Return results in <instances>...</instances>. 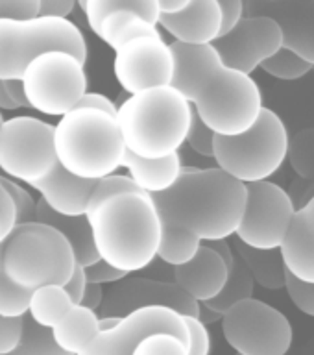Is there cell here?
I'll return each instance as SVG.
<instances>
[{
    "mask_svg": "<svg viewBox=\"0 0 314 355\" xmlns=\"http://www.w3.org/2000/svg\"><path fill=\"white\" fill-rule=\"evenodd\" d=\"M290 150L287 126L276 111L265 107L252 130L237 137H215L216 166L237 182H268L276 174Z\"/></svg>",
    "mask_w": 314,
    "mask_h": 355,
    "instance_id": "52a82bcc",
    "label": "cell"
},
{
    "mask_svg": "<svg viewBox=\"0 0 314 355\" xmlns=\"http://www.w3.org/2000/svg\"><path fill=\"white\" fill-rule=\"evenodd\" d=\"M202 244L204 243L187 230L163 224V239H161L157 259H161L172 268L187 265L189 261L196 257Z\"/></svg>",
    "mask_w": 314,
    "mask_h": 355,
    "instance_id": "f546056e",
    "label": "cell"
},
{
    "mask_svg": "<svg viewBox=\"0 0 314 355\" xmlns=\"http://www.w3.org/2000/svg\"><path fill=\"white\" fill-rule=\"evenodd\" d=\"M11 355H71L63 352L54 340V333L49 327L39 326L30 315L24 316V335L19 348Z\"/></svg>",
    "mask_w": 314,
    "mask_h": 355,
    "instance_id": "4dcf8cb0",
    "label": "cell"
},
{
    "mask_svg": "<svg viewBox=\"0 0 314 355\" xmlns=\"http://www.w3.org/2000/svg\"><path fill=\"white\" fill-rule=\"evenodd\" d=\"M285 44L281 26L266 15H246L232 33L213 43L222 63L250 74L276 55Z\"/></svg>",
    "mask_w": 314,
    "mask_h": 355,
    "instance_id": "e0dca14e",
    "label": "cell"
},
{
    "mask_svg": "<svg viewBox=\"0 0 314 355\" xmlns=\"http://www.w3.org/2000/svg\"><path fill=\"white\" fill-rule=\"evenodd\" d=\"M218 2H220L222 10L220 37H224L227 33H232L241 24L244 17H246V4H244L243 0H218Z\"/></svg>",
    "mask_w": 314,
    "mask_h": 355,
    "instance_id": "7bdbcfd3",
    "label": "cell"
},
{
    "mask_svg": "<svg viewBox=\"0 0 314 355\" xmlns=\"http://www.w3.org/2000/svg\"><path fill=\"white\" fill-rule=\"evenodd\" d=\"M39 17V0H0V19Z\"/></svg>",
    "mask_w": 314,
    "mask_h": 355,
    "instance_id": "f6af8a7d",
    "label": "cell"
},
{
    "mask_svg": "<svg viewBox=\"0 0 314 355\" xmlns=\"http://www.w3.org/2000/svg\"><path fill=\"white\" fill-rule=\"evenodd\" d=\"M35 222H41V224H46V226L58 230L69 241V244L74 250V255H76L78 265H82L83 268L100 261L98 250L94 246L93 230H91L87 216L58 215L54 209H50L49 205L39 198Z\"/></svg>",
    "mask_w": 314,
    "mask_h": 355,
    "instance_id": "cb8c5ba5",
    "label": "cell"
},
{
    "mask_svg": "<svg viewBox=\"0 0 314 355\" xmlns=\"http://www.w3.org/2000/svg\"><path fill=\"white\" fill-rule=\"evenodd\" d=\"M89 28L110 49L143 35H161L157 0H78Z\"/></svg>",
    "mask_w": 314,
    "mask_h": 355,
    "instance_id": "4fadbf2b",
    "label": "cell"
},
{
    "mask_svg": "<svg viewBox=\"0 0 314 355\" xmlns=\"http://www.w3.org/2000/svg\"><path fill=\"white\" fill-rule=\"evenodd\" d=\"M6 191L10 193L13 204L17 209V226L19 224H32L35 222V211H37V202L32 198V194L26 189L19 185L15 180H10L8 176H2Z\"/></svg>",
    "mask_w": 314,
    "mask_h": 355,
    "instance_id": "e575fe53",
    "label": "cell"
},
{
    "mask_svg": "<svg viewBox=\"0 0 314 355\" xmlns=\"http://www.w3.org/2000/svg\"><path fill=\"white\" fill-rule=\"evenodd\" d=\"M204 244H207L211 250H215L216 254L220 255L222 259H224V263L227 265V268L232 270V266L235 265L237 255H235V252H233L232 246H229V243H227V241H213V243H204Z\"/></svg>",
    "mask_w": 314,
    "mask_h": 355,
    "instance_id": "f907efd6",
    "label": "cell"
},
{
    "mask_svg": "<svg viewBox=\"0 0 314 355\" xmlns=\"http://www.w3.org/2000/svg\"><path fill=\"white\" fill-rule=\"evenodd\" d=\"M85 276H87L89 283H96V285H115V283L122 282L124 277H128V272H122L115 266H111L110 263H105L104 259L96 261L94 265L85 268Z\"/></svg>",
    "mask_w": 314,
    "mask_h": 355,
    "instance_id": "b9f144b4",
    "label": "cell"
},
{
    "mask_svg": "<svg viewBox=\"0 0 314 355\" xmlns=\"http://www.w3.org/2000/svg\"><path fill=\"white\" fill-rule=\"evenodd\" d=\"M246 191V211L235 233L238 243L257 250H279L298 213L293 196L270 180L250 183Z\"/></svg>",
    "mask_w": 314,
    "mask_h": 355,
    "instance_id": "7c38bea8",
    "label": "cell"
},
{
    "mask_svg": "<svg viewBox=\"0 0 314 355\" xmlns=\"http://www.w3.org/2000/svg\"><path fill=\"white\" fill-rule=\"evenodd\" d=\"M98 182L82 180L63 166H58L46 180L32 185L41 194V200L63 216H85Z\"/></svg>",
    "mask_w": 314,
    "mask_h": 355,
    "instance_id": "7402d4cb",
    "label": "cell"
},
{
    "mask_svg": "<svg viewBox=\"0 0 314 355\" xmlns=\"http://www.w3.org/2000/svg\"><path fill=\"white\" fill-rule=\"evenodd\" d=\"M133 355H189L187 346L171 335H154L146 338Z\"/></svg>",
    "mask_w": 314,
    "mask_h": 355,
    "instance_id": "8d00e7d4",
    "label": "cell"
},
{
    "mask_svg": "<svg viewBox=\"0 0 314 355\" xmlns=\"http://www.w3.org/2000/svg\"><path fill=\"white\" fill-rule=\"evenodd\" d=\"M220 324L226 343L238 355H287L293 346L287 316L257 298L235 305Z\"/></svg>",
    "mask_w": 314,
    "mask_h": 355,
    "instance_id": "8fae6325",
    "label": "cell"
},
{
    "mask_svg": "<svg viewBox=\"0 0 314 355\" xmlns=\"http://www.w3.org/2000/svg\"><path fill=\"white\" fill-rule=\"evenodd\" d=\"M154 335H171L185 346L189 344L187 324L180 313L168 307H146L121 318L110 331H100L94 343L80 355H133Z\"/></svg>",
    "mask_w": 314,
    "mask_h": 355,
    "instance_id": "9a60e30c",
    "label": "cell"
},
{
    "mask_svg": "<svg viewBox=\"0 0 314 355\" xmlns=\"http://www.w3.org/2000/svg\"><path fill=\"white\" fill-rule=\"evenodd\" d=\"M54 340L63 352L80 355L100 335V316L83 305H74L69 315L52 329Z\"/></svg>",
    "mask_w": 314,
    "mask_h": 355,
    "instance_id": "d4e9b609",
    "label": "cell"
},
{
    "mask_svg": "<svg viewBox=\"0 0 314 355\" xmlns=\"http://www.w3.org/2000/svg\"><path fill=\"white\" fill-rule=\"evenodd\" d=\"M85 63L69 52H46L22 76L28 105L50 116H65L89 93Z\"/></svg>",
    "mask_w": 314,
    "mask_h": 355,
    "instance_id": "30bf717a",
    "label": "cell"
},
{
    "mask_svg": "<svg viewBox=\"0 0 314 355\" xmlns=\"http://www.w3.org/2000/svg\"><path fill=\"white\" fill-rule=\"evenodd\" d=\"M54 146L65 171L91 182L113 176L128 152L116 116L89 107H76L61 116Z\"/></svg>",
    "mask_w": 314,
    "mask_h": 355,
    "instance_id": "277c9868",
    "label": "cell"
},
{
    "mask_svg": "<svg viewBox=\"0 0 314 355\" xmlns=\"http://www.w3.org/2000/svg\"><path fill=\"white\" fill-rule=\"evenodd\" d=\"M74 302L61 285H44V287L35 288L30 298V307L28 315L32 316L33 322L39 326L54 329L63 318L74 307Z\"/></svg>",
    "mask_w": 314,
    "mask_h": 355,
    "instance_id": "83f0119b",
    "label": "cell"
},
{
    "mask_svg": "<svg viewBox=\"0 0 314 355\" xmlns=\"http://www.w3.org/2000/svg\"><path fill=\"white\" fill-rule=\"evenodd\" d=\"M28 105L22 80H0V110H21Z\"/></svg>",
    "mask_w": 314,
    "mask_h": 355,
    "instance_id": "60d3db41",
    "label": "cell"
},
{
    "mask_svg": "<svg viewBox=\"0 0 314 355\" xmlns=\"http://www.w3.org/2000/svg\"><path fill=\"white\" fill-rule=\"evenodd\" d=\"M146 307H168L182 316L200 315V302L189 296L180 285L165 279L154 277L130 276L122 282L111 285L105 293L104 304L100 307V316H124L132 315L133 311Z\"/></svg>",
    "mask_w": 314,
    "mask_h": 355,
    "instance_id": "2e32d148",
    "label": "cell"
},
{
    "mask_svg": "<svg viewBox=\"0 0 314 355\" xmlns=\"http://www.w3.org/2000/svg\"><path fill=\"white\" fill-rule=\"evenodd\" d=\"M76 4L74 0H39V17L69 19Z\"/></svg>",
    "mask_w": 314,
    "mask_h": 355,
    "instance_id": "bcb514c9",
    "label": "cell"
},
{
    "mask_svg": "<svg viewBox=\"0 0 314 355\" xmlns=\"http://www.w3.org/2000/svg\"><path fill=\"white\" fill-rule=\"evenodd\" d=\"M281 257L288 274L304 283H314V237L305 226L299 211L283 241Z\"/></svg>",
    "mask_w": 314,
    "mask_h": 355,
    "instance_id": "484cf974",
    "label": "cell"
},
{
    "mask_svg": "<svg viewBox=\"0 0 314 355\" xmlns=\"http://www.w3.org/2000/svg\"><path fill=\"white\" fill-rule=\"evenodd\" d=\"M261 69L270 74L272 78H277V80H299L304 78L305 74H309L313 71V65L307 63L304 58H299L298 54H294L293 50H288L283 46L276 55H272L270 60L265 61Z\"/></svg>",
    "mask_w": 314,
    "mask_h": 355,
    "instance_id": "d6a6232c",
    "label": "cell"
},
{
    "mask_svg": "<svg viewBox=\"0 0 314 355\" xmlns=\"http://www.w3.org/2000/svg\"><path fill=\"white\" fill-rule=\"evenodd\" d=\"M74 250L58 230L19 224L4 241V272L17 287L33 293L44 285H67L76 270Z\"/></svg>",
    "mask_w": 314,
    "mask_h": 355,
    "instance_id": "5b68a950",
    "label": "cell"
},
{
    "mask_svg": "<svg viewBox=\"0 0 314 355\" xmlns=\"http://www.w3.org/2000/svg\"><path fill=\"white\" fill-rule=\"evenodd\" d=\"M171 49L174 55L172 87L193 104L205 80L224 65L222 58L213 44H183L174 41Z\"/></svg>",
    "mask_w": 314,
    "mask_h": 355,
    "instance_id": "44dd1931",
    "label": "cell"
},
{
    "mask_svg": "<svg viewBox=\"0 0 314 355\" xmlns=\"http://www.w3.org/2000/svg\"><path fill=\"white\" fill-rule=\"evenodd\" d=\"M237 355H238V354H237Z\"/></svg>",
    "mask_w": 314,
    "mask_h": 355,
    "instance_id": "6f0895ef",
    "label": "cell"
},
{
    "mask_svg": "<svg viewBox=\"0 0 314 355\" xmlns=\"http://www.w3.org/2000/svg\"><path fill=\"white\" fill-rule=\"evenodd\" d=\"M163 224L187 230L202 243L227 241L235 235L246 211V185L218 166H185L177 183L152 196Z\"/></svg>",
    "mask_w": 314,
    "mask_h": 355,
    "instance_id": "6da1fadb",
    "label": "cell"
},
{
    "mask_svg": "<svg viewBox=\"0 0 314 355\" xmlns=\"http://www.w3.org/2000/svg\"><path fill=\"white\" fill-rule=\"evenodd\" d=\"M2 122H4V116H2V113H0V126H2Z\"/></svg>",
    "mask_w": 314,
    "mask_h": 355,
    "instance_id": "9f6ffc18",
    "label": "cell"
},
{
    "mask_svg": "<svg viewBox=\"0 0 314 355\" xmlns=\"http://www.w3.org/2000/svg\"><path fill=\"white\" fill-rule=\"evenodd\" d=\"M254 277H252L250 270L246 268V265L241 261V257H237L235 265L229 270V277H227L222 293L215 300H211V302H207L204 305H207L209 309H213L215 313L224 316L227 311L233 309L237 304H241L244 300L254 298Z\"/></svg>",
    "mask_w": 314,
    "mask_h": 355,
    "instance_id": "f1b7e54d",
    "label": "cell"
},
{
    "mask_svg": "<svg viewBox=\"0 0 314 355\" xmlns=\"http://www.w3.org/2000/svg\"><path fill=\"white\" fill-rule=\"evenodd\" d=\"M105 293L102 285H96V283H87V288L83 293V298L80 302V305L87 307L91 311H100L102 304H104Z\"/></svg>",
    "mask_w": 314,
    "mask_h": 355,
    "instance_id": "681fc988",
    "label": "cell"
},
{
    "mask_svg": "<svg viewBox=\"0 0 314 355\" xmlns=\"http://www.w3.org/2000/svg\"><path fill=\"white\" fill-rule=\"evenodd\" d=\"M196 115L220 137H237L257 124L265 110L254 78L229 67H218L193 102Z\"/></svg>",
    "mask_w": 314,
    "mask_h": 355,
    "instance_id": "ba28073f",
    "label": "cell"
},
{
    "mask_svg": "<svg viewBox=\"0 0 314 355\" xmlns=\"http://www.w3.org/2000/svg\"><path fill=\"white\" fill-rule=\"evenodd\" d=\"M189 329V355H209L211 354V335L207 326H204L196 316H183Z\"/></svg>",
    "mask_w": 314,
    "mask_h": 355,
    "instance_id": "ab89813d",
    "label": "cell"
},
{
    "mask_svg": "<svg viewBox=\"0 0 314 355\" xmlns=\"http://www.w3.org/2000/svg\"><path fill=\"white\" fill-rule=\"evenodd\" d=\"M288 159L299 180L314 183V128L299 132L290 141Z\"/></svg>",
    "mask_w": 314,
    "mask_h": 355,
    "instance_id": "836d02e7",
    "label": "cell"
},
{
    "mask_svg": "<svg viewBox=\"0 0 314 355\" xmlns=\"http://www.w3.org/2000/svg\"><path fill=\"white\" fill-rule=\"evenodd\" d=\"M85 216L100 259L111 266L135 274L157 259L163 218L154 198L141 189L115 194L93 193Z\"/></svg>",
    "mask_w": 314,
    "mask_h": 355,
    "instance_id": "7a4b0ae2",
    "label": "cell"
},
{
    "mask_svg": "<svg viewBox=\"0 0 314 355\" xmlns=\"http://www.w3.org/2000/svg\"><path fill=\"white\" fill-rule=\"evenodd\" d=\"M121 322V318L116 316H100V331H110Z\"/></svg>",
    "mask_w": 314,
    "mask_h": 355,
    "instance_id": "11a10c76",
    "label": "cell"
},
{
    "mask_svg": "<svg viewBox=\"0 0 314 355\" xmlns=\"http://www.w3.org/2000/svg\"><path fill=\"white\" fill-rule=\"evenodd\" d=\"M229 277V268L215 250L207 244L202 248L193 261L187 265L172 268V282L193 296L200 304H207L222 293Z\"/></svg>",
    "mask_w": 314,
    "mask_h": 355,
    "instance_id": "ffe728a7",
    "label": "cell"
},
{
    "mask_svg": "<svg viewBox=\"0 0 314 355\" xmlns=\"http://www.w3.org/2000/svg\"><path fill=\"white\" fill-rule=\"evenodd\" d=\"M287 288L293 304L298 307L304 315L314 316V283H304L296 279L293 274L287 272Z\"/></svg>",
    "mask_w": 314,
    "mask_h": 355,
    "instance_id": "f35d334b",
    "label": "cell"
},
{
    "mask_svg": "<svg viewBox=\"0 0 314 355\" xmlns=\"http://www.w3.org/2000/svg\"><path fill=\"white\" fill-rule=\"evenodd\" d=\"M55 126L35 116H11L0 126V168L10 180L35 185L60 166Z\"/></svg>",
    "mask_w": 314,
    "mask_h": 355,
    "instance_id": "9c48e42d",
    "label": "cell"
},
{
    "mask_svg": "<svg viewBox=\"0 0 314 355\" xmlns=\"http://www.w3.org/2000/svg\"><path fill=\"white\" fill-rule=\"evenodd\" d=\"M248 15H266L281 26L285 49L314 67V2L261 0L246 4Z\"/></svg>",
    "mask_w": 314,
    "mask_h": 355,
    "instance_id": "ac0fdd59",
    "label": "cell"
},
{
    "mask_svg": "<svg viewBox=\"0 0 314 355\" xmlns=\"http://www.w3.org/2000/svg\"><path fill=\"white\" fill-rule=\"evenodd\" d=\"M113 72L119 85L130 96L172 85L174 55L171 43L161 35H143L128 41L115 50Z\"/></svg>",
    "mask_w": 314,
    "mask_h": 355,
    "instance_id": "5bb4252c",
    "label": "cell"
},
{
    "mask_svg": "<svg viewBox=\"0 0 314 355\" xmlns=\"http://www.w3.org/2000/svg\"><path fill=\"white\" fill-rule=\"evenodd\" d=\"M122 166L128 171V176L132 178L135 187L150 196L171 191L185 168L180 154L168 155L163 159H144L132 152H126Z\"/></svg>",
    "mask_w": 314,
    "mask_h": 355,
    "instance_id": "603a6c76",
    "label": "cell"
},
{
    "mask_svg": "<svg viewBox=\"0 0 314 355\" xmlns=\"http://www.w3.org/2000/svg\"><path fill=\"white\" fill-rule=\"evenodd\" d=\"M87 283L89 282L87 276H85V268H83L82 265H78L74 274H72V277L69 279V283L63 285L67 293H69V296L72 298V302L76 305H80V302H82L83 293H85V288H87Z\"/></svg>",
    "mask_w": 314,
    "mask_h": 355,
    "instance_id": "7dc6e473",
    "label": "cell"
},
{
    "mask_svg": "<svg viewBox=\"0 0 314 355\" xmlns=\"http://www.w3.org/2000/svg\"><path fill=\"white\" fill-rule=\"evenodd\" d=\"M17 226V209L0 176V243L10 237Z\"/></svg>",
    "mask_w": 314,
    "mask_h": 355,
    "instance_id": "ee69618b",
    "label": "cell"
},
{
    "mask_svg": "<svg viewBox=\"0 0 314 355\" xmlns=\"http://www.w3.org/2000/svg\"><path fill=\"white\" fill-rule=\"evenodd\" d=\"M189 0H157L161 15H176L187 8Z\"/></svg>",
    "mask_w": 314,
    "mask_h": 355,
    "instance_id": "816d5d0a",
    "label": "cell"
},
{
    "mask_svg": "<svg viewBox=\"0 0 314 355\" xmlns=\"http://www.w3.org/2000/svg\"><path fill=\"white\" fill-rule=\"evenodd\" d=\"M78 107H89V110H98V111H105V113H110V115L116 116V111H119V105L110 100L105 94L100 93H87L80 100V104Z\"/></svg>",
    "mask_w": 314,
    "mask_h": 355,
    "instance_id": "c3c4849f",
    "label": "cell"
},
{
    "mask_svg": "<svg viewBox=\"0 0 314 355\" xmlns=\"http://www.w3.org/2000/svg\"><path fill=\"white\" fill-rule=\"evenodd\" d=\"M237 252L254 282L268 291H279L287 285V268L279 250H257L237 241Z\"/></svg>",
    "mask_w": 314,
    "mask_h": 355,
    "instance_id": "4316f807",
    "label": "cell"
},
{
    "mask_svg": "<svg viewBox=\"0 0 314 355\" xmlns=\"http://www.w3.org/2000/svg\"><path fill=\"white\" fill-rule=\"evenodd\" d=\"M116 105V121L128 152L144 159H163L180 154L187 143L194 107L172 85L148 89Z\"/></svg>",
    "mask_w": 314,
    "mask_h": 355,
    "instance_id": "3957f363",
    "label": "cell"
},
{
    "mask_svg": "<svg viewBox=\"0 0 314 355\" xmlns=\"http://www.w3.org/2000/svg\"><path fill=\"white\" fill-rule=\"evenodd\" d=\"M224 316L215 313L213 309H209L207 305L200 304V315H198V320L204 324V326H211V324H215V322H222Z\"/></svg>",
    "mask_w": 314,
    "mask_h": 355,
    "instance_id": "f5cc1de1",
    "label": "cell"
},
{
    "mask_svg": "<svg viewBox=\"0 0 314 355\" xmlns=\"http://www.w3.org/2000/svg\"><path fill=\"white\" fill-rule=\"evenodd\" d=\"M159 26L176 43L213 44L220 37L222 10L218 0H189L187 8L176 15H161Z\"/></svg>",
    "mask_w": 314,
    "mask_h": 355,
    "instance_id": "d6986e66",
    "label": "cell"
},
{
    "mask_svg": "<svg viewBox=\"0 0 314 355\" xmlns=\"http://www.w3.org/2000/svg\"><path fill=\"white\" fill-rule=\"evenodd\" d=\"M299 215H302V218L305 220V226H307V230L311 232V235L314 237V196L305 204V207L299 209Z\"/></svg>",
    "mask_w": 314,
    "mask_h": 355,
    "instance_id": "db71d44e",
    "label": "cell"
},
{
    "mask_svg": "<svg viewBox=\"0 0 314 355\" xmlns=\"http://www.w3.org/2000/svg\"><path fill=\"white\" fill-rule=\"evenodd\" d=\"M46 52H69L87 61L85 37L69 19H0V80H22L28 65Z\"/></svg>",
    "mask_w": 314,
    "mask_h": 355,
    "instance_id": "8992f818",
    "label": "cell"
},
{
    "mask_svg": "<svg viewBox=\"0 0 314 355\" xmlns=\"http://www.w3.org/2000/svg\"><path fill=\"white\" fill-rule=\"evenodd\" d=\"M215 133L205 126L204 121L194 111L193 124H191L187 135V144L191 146V150L202 157H213L215 155Z\"/></svg>",
    "mask_w": 314,
    "mask_h": 355,
    "instance_id": "d590c367",
    "label": "cell"
},
{
    "mask_svg": "<svg viewBox=\"0 0 314 355\" xmlns=\"http://www.w3.org/2000/svg\"><path fill=\"white\" fill-rule=\"evenodd\" d=\"M32 293L17 287L4 272V241L0 243V315L8 318L28 315Z\"/></svg>",
    "mask_w": 314,
    "mask_h": 355,
    "instance_id": "1f68e13d",
    "label": "cell"
},
{
    "mask_svg": "<svg viewBox=\"0 0 314 355\" xmlns=\"http://www.w3.org/2000/svg\"><path fill=\"white\" fill-rule=\"evenodd\" d=\"M24 316L8 318L0 315V355H11L19 348L24 335Z\"/></svg>",
    "mask_w": 314,
    "mask_h": 355,
    "instance_id": "74e56055",
    "label": "cell"
}]
</instances>
